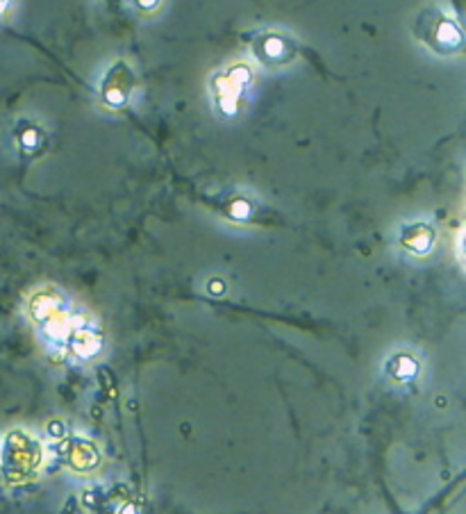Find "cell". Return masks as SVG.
<instances>
[{
    "label": "cell",
    "mask_w": 466,
    "mask_h": 514,
    "mask_svg": "<svg viewBox=\"0 0 466 514\" xmlns=\"http://www.w3.org/2000/svg\"><path fill=\"white\" fill-rule=\"evenodd\" d=\"M250 53L252 57L266 69H282L296 57L298 46L287 35L277 30H261L250 37Z\"/></svg>",
    "instance_id": "obj_1"
},
{
    "label": "cell",
    "mask_w": 466,
    "mask_h": 514,
    "mask_svg": "<svg viewBox=\"0 0 466 514\" xmlns=\"http://www.w3.org/2000/svg\"><path fill=\"white\" fill-rule=\"evenodd\" d=\"M416 35L421 37V42L432 53L453 55L462 51V32L457 28V23L444 12L425 14L419 23V32Z\"/></svg>",
    "instance_id": "obj_2"
},
{
    "label": "cell",
    "mask_w": 466,
    "mask_h": 514,
    "mask_svg": "<svg viewBox=\"0 0 466 514\" xmlns=\"http://www.w3.org/2000/svg\"><path fill=\"white\" fill-rule=\"evenodd\" d=\"M132 92H135V73L128 67V62L116 60L107 69L105 78L101 80V87H98L101 103L114 112L126 110Z\"/></svg>",
    "instance_id": "obj_3"
},
{
    "label": "cell",
    "mask_w": 466,
    "mask_h": 514,
    "mask_svg": "<svg viewBox=\"0 0 466 514\" xmlns=\"http://www.w3.org/2000/svg\"><path fill=\"white\" fill-rule=\"evenodd\" d=\"M248 83H250V71L243 64H236L230 71L221 73L214 80V96L218 108L225 114H234Z\"/></svg>",
    "instance_id": "obj_4"
},
{
    "label": "cell",
    "mask_w": 466,
    "mask_h": 514,
    "mask_svg": "<svg viewBox=\"0 0 466 514\" xmlns=\"http://www.w3.org/2000/svg\"><path fill=\"white\" fill-rule=\"evenodd\" d=\"M16 142L26 153H35L44 146L46 137H44V128L32 123V121H19V126L14 130Z\"/></svg>",
    "instance_id": "obj_5"
},
{
    "label": "cell",
    "mask_w": 466,
    "mask_h": 514,
    "mask_svg": "<svg viewBox=\"0 0 466 514\" xmlns=\"http://www.w3.org/2000/svg\"><path fill=\"white\" fill-rule=\"evenodd\" d=\"M400 241H403L405 248H410L414 252H428L432 248V241H435V232L428 225L416 223L412 228H407L403 237H400Z\"/></svg>",
    "instance_id": "obj_6"
},
{
    "label": "cell",
    "mask_w": 466,
    "mask_h": 514,
    "mask_svg": "<svg viewBox=\"0 0 466 514\" xmlns=\"http://www.w3.org/2000/svg\"><path fill=\"white\" fill-rule=\"evenodd\" d=\"M223 212L234 221H250L252 214H255V207H252V203L248 198H243V196H232L230 203L223 207Z\"/></svg>",
    "instance_id": "obj_7"
},
{
    "label": "cell",
    "mask_w": 466,
    "mask_h": 514,
    "mask_svg": "<svg viewBox=\"0 0 466 514\" xmlns=\"http://www.w3.org/2000/svg\"><path fill=\"white\" fill-rule=\"evenodd\" d=\"M157 3H159V0H137V5L141 7V10H153Z\"/></svg>",
    "instance_id": "obj_8"
},
{
    "label": "cell",
    "mask_w": 466,
    "mask_h": 514,
    "mask_svg": "<svg viewBox=\"0 0 466 514\" xmlns=\"http://www.w3.org/2000/svg\"><path fill=\"white\" fill-rule=\"evenodd\" d=\"M7 5H10V0H0V14L7 10Z\"/></svg>",
    "instance_id": "obj_9"
}]
</instances>
